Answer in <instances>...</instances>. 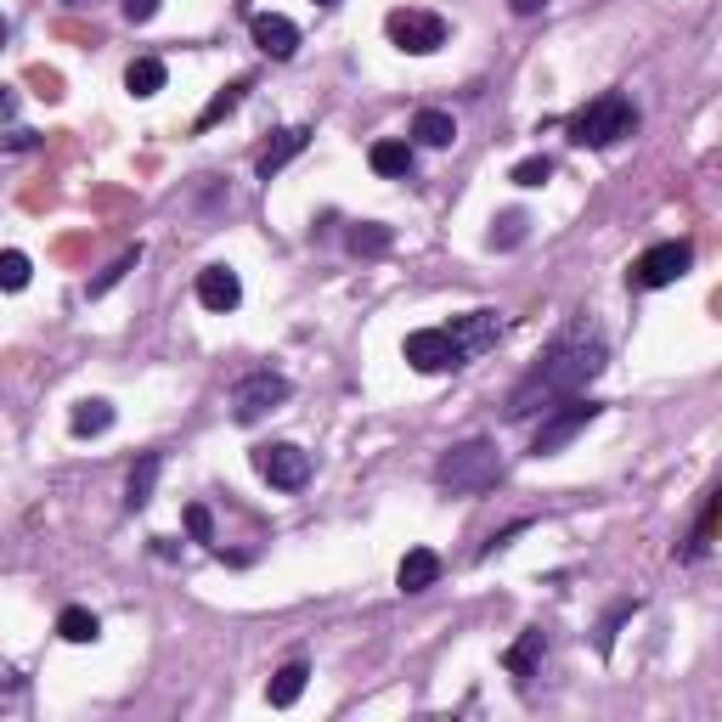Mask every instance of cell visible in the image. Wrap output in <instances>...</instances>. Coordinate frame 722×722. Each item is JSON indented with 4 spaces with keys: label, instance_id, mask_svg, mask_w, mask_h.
<instances>
[{
    "label": "cell",
    "instance_id": "cell-15",
    "mask_svg": "<svg viewBox=\"0 0 722 722\" xmlns=\"http://www.w3.org/2000/svg\"><path fill=\"white\" fill-rule=\"evenodd\" d=\"M542 649H547V643H542V633L531 627V633H519V638L503 649V666H508V672L525 683V677H537V666H542Z\"/></svg>",
    "mask_w": 722,
    "mask_h": 722
},
{
    "label": "cell",
    "instance_id": "cell-7",
    "mask_svg": "<svg viewBox=\"0 0 722 722\" xmlns=\"http://www.w3.org/2000/svg\"><path fill=\"white\" fill-rule=\"evenodd\" d=\"M288 396H293V384L282 373H272V368H260V373L238 378V389H232V418L238 423H254V418H266L272 407H282Z\"/></svg>",
    "mask_w": 722,
    "mask_h": 722
},
{
    "label": "cell",
    "instance_id": "cell-14",
    "mask_svg": "<svg viewBox=\"0 0 722 722\" xmlns=\"http://www.w3.org/2000/svg\"><path fill=\"white\" fill-rule=\"evenodd\" d=\"M305 142H311V130H305V124L282 130V136H277V142H272L266 153H260V164H254V170H260V181H272V176L282 170L288 158H300V153H305Z\"/></svg>",
    "mask_w": 722,
    "mask_h": 722
},
{
    "label": "cell",
    "instance_id": "cell-10",
    "mask_svg": "<svg viewBox=\"0 0 722 722\" xmlns=\"http://www.w3.org/2000/svg\"><path fill=\"white\" fill-rule=\"evenodd\" d=\"M446 334H452L457 356L474 361V356H485L491 345L503 339V316H497V311H469V316H457V322L446 327Z\"/></svg>",
    "mask_w": 722,
    "mask_h": 722
},
{
    "label": "cell",
    "instance_id": "cell-21",
    "mask_svg": "<svg viewBox=\"0 0 722 722\" xmlns=\"http://www.w3.org/2000/svg\"><path fill=\"white\" fill-rule=\"evenodd\" d=\"M389 243H396V232H389L384 220H361V226H350V232H345V249L350 254H384Z\"/></svg>",
    "mask_w": 722,
    "mask_h": 722
},
{
    "label": "cell",
    "instance_id": "cell-35",
    "mask_svg": "<svg viewBox=\"0 0 722 722\" xmlns=\"http://www.w3.org/2000/svg\"><path fill=\"white\" fill-rule=\"evenodd\" d=\"M316 7H334V0H316Z\"/></svg>",
    "mask_w": 722,
    "mask_h": 722
},
{
    "label": "cell",
    "instance_id": "cell-31",
    "mask_svg": "<svg viewBox=\"0 0 722 722\" xmlns=\"http://www.w3.org/2000/svg\"><path fill=\"white\" fill-rule=\"evenodd\" d=\"M124 17L130 23H153L158 17V0H124Z\"/></svg>",
    "mask_w": 722,
    "mask_h": 722
},
{
    "label": "cell",
    "instance_id": "cell-37",
    "mask_svg": "<svg viewBox=\"0 0 722 722\" xmlns=\"http://www.w3.org/2000/svg\"><path fill=\"white\" fill-rule=\"evenodd\" d=\"M0 40H7V28H0Z\"/></svg>",
    "mask_w": 722,
    "mask_h": 722
},
{
    "label": "cell",
    "instance_id": "cell-16",
    "mask_svg": "<svg viewBox=\"0 0 722 722\" xmlns=\"http://www.w3.org/2000/svg\"><path fill=\"white\" fill-rule=\"evenodd\" d=\"M158 469H164V457L158 452H142V464L130 469V485H124V508L136 514V508H147L153 503V485H158Z\"/></svg>",
    "mask_w": 722,
    "mask_h": 722
},
{
    "label": "cell",
    "instance_id": "cell-17",
    "mask_svg": "<svg viewBox=\"0 0 722 722\" xmlns=\"http://www.w3.org/2000/svg\"><path fill=\"white\" fill-rule=\"evenodd\" d=\"M164 80H170V69H164L158 57H136V62H130V69H124V91L136 96V103H147V96H158V91H164Z\"/></svg>",
    "mask_w": 722,
    "mask_h": 722
},
{
    "label": "cell",
    "instance_id": "cell-13",
    "mask_svg": "<svg viewBox=\"0 0 722 722\" xmlns=\"http://www.w3.org/2000/svg\"><path fill=\"white\" fill-rule=\"evenodd\" d=\"M441 581V553L435 547H407V559L396 570V587L401 593H430V587Z\"/></svg>",
    "mask_w": 722,
    "mask_h": 722
},
{
    "label": "cell",
    "instance_id": "cell-22",
    "mask_svg": "<svg viewBox=\"0 0 722 722\" xmlns=\"http://www.w3.org/2000/svg\"><path fill=\"white\" fill-rule=\"evenodd\" d=\"M368 164H373L378 176L396 181V176H407V170H412V142H373Z\"/></svg>",
    "mask_w": 722,
    "mask_h": 722
},
{
    "label": "cell",
    "instance_id": "cell-28",
    "mask_svg": "<svg viewBox=\"0 0 722 722\" xmlns=\"http://www.w3.org/2000/svg\"><path fill=\"white\" fill-rule=\"evenodd\" d=\"M525 226H531V220H525L519 209L497 215V226H491V243H497V249H514V243H525Z\"/></svg>",
    "mask_w": 722,
    "mask_h": 722
},
{
    "label": "cell",
    "instance_id": "cell-2",
    "mask_svg": "<svg viewBox=\"0 0 722 722\" xmlns=\"http://www.w3.org/2000/svg\"><path fill=\"white\" fill-rule=\"evenodd\" d=\"M633 130H638V108L621 91H604L570 119V142L576 147H615L621 136H633Z\"/></svg>",
    "mask_w": 722,
    "mask_h": 722
},
{
    "label": "cell",
    "instance_id": "cell-20",
    "mask_svg": "<svg viewBox=\"0 0 722 722\" xmlns=\"http://www.w3.org/2000/svg\"><path fill=\"white\" fill-rule=\"evenodd\" d=\"M412 142H418V147H452V142H457V124H452V113H441V108H423V113L412 119Z\"/></svg>",
    "mask_w": 722,
    "mask_h": 722
},
{
    "label": "cell",
    "instance_id": "cell-29",
    "mask_svg": "<svg viewBox=\"0 0 722 722\" xmlns=\"http://www.w3.org/2000/svg\"><path fill=\"white\" fill-rule=\"evenodd\" d=\"M136 260H142V249H124V254L113 260V266H108L103 277H96V282H91V300H103V293H108V288H113V282H119L124 272H136Z\"/></svg>",
    "mask_w": 722,
    "mask_h": 722
},
{
    "label": "cell",
    "instance_id": "cell-34",
    "mask_svg": "<svg viewBox=\"0 0 722 722\" xmlns=\"http://www.w3.org/2000/svg\"><path fill=\"white\" fill-rule=\"evenodd\" d=\"M12 108H17V96H12V91H7V85H0V119H7V113H12Z\"/></svg>",
    "mask_w": 722,
    "mask_h": 722
},
{
    "label": "cell",
    "instance_id": "cell-19",
    "mask_svg": "<svg viewBox=\"0 0 722 722\" xmlns=\"http://www.w3.org/2000/svg\"><path fill=\"white\" fill-rule=\"evenodd\" d=\"M305 683H311V666H305V661H288V666H282V672L266 683V700H272L277 711H288L293 700L305 695Z\"/></svg>",
    "mask_w": 722,
    "mask_h": 722
},
{
    "label": "cell",
    "instance_id": "cell-8",
    "mask_svg": "<svg viewBox=\"0 0 722 722\" xmlns=\"http://www.w3.org/2000/svg\"><path fill=\"white\" fill-rule=\"evenodd\" d=\"M254 474L277 491H300L311 480V457L293 441H272V446H254Z\"/></svg>",
    "mask_w": 722,
    "mask_h": 722
},
{
    "label": "cell",
    "instance_id": "cell-18",
    "mask_svg": "<svg viewBox=\"0 0 722 722\" xmlns=\"http://www.w3.org/2000/svg\"><path fill=\"white\" fill-rule=\"evenodd\" d=\"M69 430H74L80 441H91V435H108V430H113V401H103V396L80 401V407L69 412Z\"/></svg>",
    "mask_w": 722,
    "mask_h": 722
},
{
    "label": "cell",
    "instance_id": "cell-9",
    "mask_svg": "<svg viewBox=\"0 0 722 722\" xmlns=\"http://www.w3.org/2000/svg\"><path fill=\"white\" fill-rule=\"evenodd\" d=\"M401 356H407V368H418V373H452V368H464V356H457V345H452L446 327H418V334H407Z\"/></svg>",
    "mask_w": 722,
    "mask_h": 722
},
{
    "label": "cell",
    "instance_id": "cell-24",
    "mask_svg": "<svg viewBox=\"0 0 722 722\" xmlns=\"http://www.w3.org/2000/svg\"><path fill=\"white\" fill-rule=\"evenodd\" d=\"M243 91H249V80H232V85H220L215 91V103L198 113V130H215L226 113H238V103H243Z\"/></svg>",
    "mask_w": 722,
    "mask_h": 722
},
{
    "label": "cell",
    "instance_id": "cell-30",
    "mask_svg": "<svg viewBox=\"0 0 722 722\" xmlns=\"http://www.w3.org/2000/svg\"><path fill=\"white\" fill-rule=\"evenodd\" d=\"M186 531L198 537V542H215V519H209L204 503H192V508H186Z\"/></svg>",
    "mask_w": 722,
    "mask_h": 722
},
{
    "label": "cell",
    "instance_id": "cell-11",
    "mask_svg": "<svg viewBox=\"0 0 722 722\" xmlns=\"http://www.w3.org/2000/svg\"><path fill=\"white\" fill-rule=\"evenodd\" d=\"M249 35H254L260 51L277 57V62H288L293 51H300V28H293L282 12H254V17H249Z\"/></svg>",
    "mask_w": 722,
    "mask_h": 722
},
{
    "label": "cell",
    "instance_id": "cell-33",
    "mask_svg": "<svg viewBox=\"0 0 722 722\" xmlns=\"http://www.w3.org/2000/svg\"><path fill=\"white\" fill-rule=\"evenodd\" d=\"M542 7H547V0H514V12H519V17H537Z\"/></svg>",
    "mask_w": 722,
    "mask_h": 722
},
{
    "label": "cell",
    "instance_id": "cell-5",
    "mask_svg": "<svg viewBox=\"0 0 722 722\" xmlns=\"http://www.w3.org/2000/svg\"><path fill=\"white\" fill-rule=\"evenodd\" d=\"M384 35L396 40V51H407V57H430V51H441L446 46V17L441 12H418V7H396L384 17Z\"/></svg>",
    "mask_w": 722,
    "mask_h": 722
},
{
    "label": "cell",
    "instance_id": "cell-27",
    "mask_svg": "<svg viewBox=\"0 0 722 722\" xmlns=\"http://www.w3.org/2000/svg\"><path fill=\"white\" fill-rule=\"evenodd\" d=\"M711 525H717V497H706L700 525H695V542L683 547V559H706V553H711Z\"/></svg>",
    "mask_w": 722,
    "mask_h": 722
},
{
    "label": "cell",
    "instance_id": "cell-12",
    "mask_svg": "<svg viewBox=\"0 0 722 722\" xmlns=\"http://www.w3.org/2000/svg\"><path fill=\"white\" fill-rule=\"evenodd\" d=\"M198 305L215 311V316L238 311V305H243V282H238V272H232V266H204V272H198Z\"/></svg>",
    "mask_w": 722,
    "mask_h": 722
},
{
    "label": "cell",
    "instance_id": "cell-23",
    "mask_svg": "<svg viewBox=\"0 0 722 722\" xmlns=\"http://www.w3.org/2000/svg\"><path fill=\"white\" fill-rule=\"evenodd\" d=\"M57 633L69 638V643H96V638H103V621H96L91 610H80V604H69V610L57 615Z\"/></svg>",
    "mask_w": 722,
    "mask_h": 722
},
{
    "label": "cell",
    "instance_id": "cell-25",
    "mask_svg": "<svg viewBox=\"0 0 722 722\" xmlns=\"http://www.w3.org/2000/svg\"><path fill=\"white\" fill-rule=\"evenodd\" d=\"M28 277H35V266H28L23 249H0V293H17L28 288Z\"/></svg>",
    "mask_w": 722,
    "mask_h": 722
},
{
    "label": "cell",
    "instance_id": "cell-32",
    "mask_svg": "<svg viewBox=\"0 0 722 722\" xmlns=\"http://www.w3.org/2000/svg\"><path fill=\"white\" fill-rule=\"evenodd\" d=\"M0 147H7V153H28V147H40V136H35V130H12V136H0Z\"/></svg>",
    "mask_w": 722,
    "mask_h": 722
},
{
    "label": "cell",
    "instance_id": "cell-4",
    "mask_svg": "<svg viewBox=\"0 0 722 722\" xmlns=\"http://www.w3.org/2000/svg\"><path fill=\"white\" fill-rule=\"evenodd\" d=\"M599 412H604V407H599V401H587V396H565L559 407H547V412H542V430H537V441H531V457L565 452V446H570Z\"/></svg>",
    "mask_w": 722,
    "mask_h": 722
},
{
    "label": "cell",
    "instance_id": "cell-36",
    "mask_svg": "<svg viewBox=\"0 0 722 722\" xmlns=\"http://www.w3.org/2000/svg\"><path fill=\"white\" fill-rule=\"evenodd\" d=\"M69 7H85V0H69Z\"/></svg>",
    "mask_w": 722,
    "mask_h": 722
},
{
    "label": "cell",
    "instance_id": "cell-6",
    "mask_svg": "<svg viewBox=\"0 0 722 722\" xmlns=\"http://www.w3.org/2000/svg\"><path fill=\"white\" fill-rule=\"evenodd\" d=\"M688 266H695V249H688L683 238H672V243H654V249H643L638 260H633V272H627V282L633 288H672L677 277H688Z\"/></svg>",
    "mask_w": 722,
    "mask_h": 722
},
{
    "label": "cell",
    "instance_id": "cell-1",
    "mask_svg": "<svg viewBox=\"0 0 722 722\" xmlns=\"http://www.w3.org/2000/svg\"><path fill=\"white\" fill-rule=\"evenodd\" d=\"M599 373H604V339L587 334V327H570V334L553 339L537 356V368L508 389V418L514 423H531L537 412L559 407L565 396H581V389L593 384Z\"/></svg>",
    "mask_w": 722,
    "mask_h": 722
},
{
    "label": "cell",
    "instance_id": "cell-26",
    "mask_svg": "<svg viewBox=\"0 0 722 722\" xmlns=\"http://www.w3.org/2000/svg\"><path fill=\"white\" fill-rule=\"evenodd\" d=\"M508 181L514 186H547L553 181V158H542V153L537 158H519L514 170H508Z\"/></svg>",
    "mask_w": 722,
    "mask_h": 722
},
{
    "label": "cell",
    "instance_id": "cell-3",
    "mask_svg": "<svg viewBox=\"0 0 722 722\" xmlns=\"http://www.w3.org/2000/svg\"><path fill=\"white\" fill-rule=\"evenodd\" d=\"M503 474V457H497V441H464V446H452L441 464H435V480L446 491H485V485H497Z\"/></svg>",
    "mask_w": 722,
    "mask_h": 722
}]
</instances>
